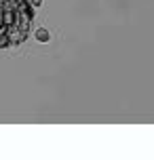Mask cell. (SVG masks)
<instances>
[{"label":"cell","instance_id":"obj_2","mask_svg":"<svg viewBox=\"0 0 154 160\" xmlns=\"http://www.w3.org/2000/svg\"><path fill=\"white\" fill-rule=\"evenodd\" d=\"M34 38L38 40L40 44H47V42H51V38H53V36H51V32L47 30V28H38V30L34 32Z\"/></svg>","mask_w":154,"mask_h":160},{"label":"cell","instance_id":"obj_3","mask_svg":"<svg viewBox=\"0 0 154 160\" xmlns=\"http://www.w3.org/2000/svg\"><path fill=\"white\" fill-rule=\"evenodd\" d=\"M30 2H32V7L38 8V7H42V2H44V0H30Z\"/></svg>","mask_w":154,"mask_h":160},{"label":"cell","instance_id":"obj_1","mask_svg":"<svg viewBox=\"0 0 154 160\" xmlns=\"http://www.w3.org/2000/svg\"><path fill=\"white\" fill-rule=\"evenodd\" d=\"M32 21L30 0H0V51L23 44L32 32Z\"/></svg>","mask_w":154,"mask_h":160}]
</instances>
